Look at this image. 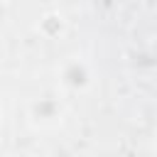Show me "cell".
Here are the masks:
<instances>
[{
    "instance_id": "1",
    "label": "cell",
    "mask_w": 157,
    "mask_h": 157,
    "mask_svg": "<svg viewBox=\"0 0 157 157\" xmlns=\"http://www.w3.org/2000/svg\"><path fill=\"white\" fill-rule=\"evenodd\" d=\"M56 78L66 93H86L93 86V66L83 56H69L59 64Z\"/></svg>"
},
{
    "instance_id": "3",
    "label": "cell",
    "mask_w": 157,
    "mask_h": 157,
    "mask_svg": "<svg viewBox=\"0 0 157 157\" xmlns=\"http://www.w3.org/2000/svg\"><path fill=\"white\" fill-rule=\"evenodd\" d=\"M155 145H157V128H155Z\"/></svg>"
},
{
    "instance_id": "2",
    "label": "cell",
    "mask_w": 157,
    "mask_h": 157,
    "mask_svg": "<svg viewBox=\"0 0 157 157\" xmlns=\"http://www.w3.org/2000/svg\"><path fill=\"white\" fill-rule=\"evenodd\" d=\"M27 120L34 125V128H42V130H49V128H56L61 120H64V103L56 93H42V96H34L29 103H27Z\"/></svg>"
}]
</instances>
